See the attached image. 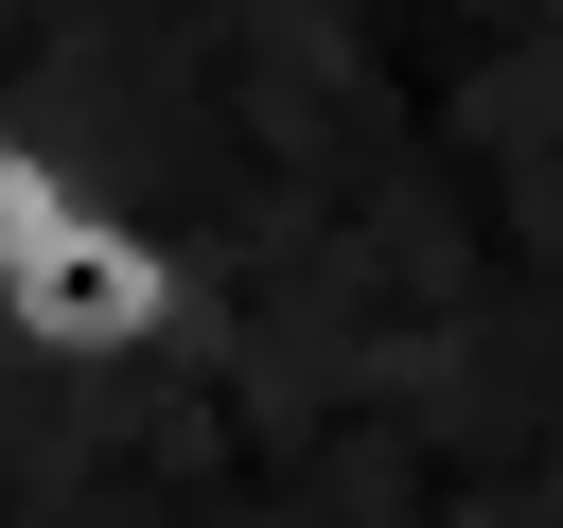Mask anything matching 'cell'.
<instances>
[{
	"label": "cell",
	"instance_id": "obj_1",
	"mask_svg": "<svg viewBox=\"0 0 563 528\" xmlns=\"http://www.w3.org/2000/svg\"><path fill=\"white\" fill-rule=\"evenodd\" d=\"M194 334V246L176 229H141L106 176L0 264V352L18 370H53V387H106V370H158Z\"/></svg>",
	"mask_w": 563,
	"mask_h": 528
},
{
	"label": "cell",
	"instance_id": "obj_2",
	"mask_svg": "<svg viewBox=\"0 0 563 528\" xmlns=\"http://www.w3.org/2000/svg\"><path fill=\"white\" fill-rule=\"evenodd\" d=\"M70 194H88V158H70L53 123H18V106H0V264H18V246H35Z\"/></svg>",
	"mask_w": 563,
	"mask_h": 528
}]
</instances>
